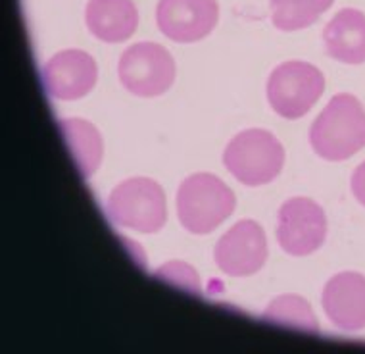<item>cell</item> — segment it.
I'll return each mask as SVG.
<instances>
[{
	"mask_svg": "<svg viewBox=\"0 0 365 354\" xmlns=\"http://www.w3.org/2000/svg\"><path fill=\"white\" fill-rule=\"evenodd\" d=\"M317 156L331 162L352 158L365 146V108L352 95L333 96L309 129Z\"/></svg>",
	"mask_w": 365,
	"mask_h": 354,
	"instance_id": "obj_1",
	"label": "cell"
},
{
	"mask_svg": "<svg viewBox=\"0 0 365 354\" xmlns=\"http://www.w3.org/2000/svg\"><path fill=\"white\" fill-rule=\"evenodd\" d=\"M235 206L233 191L212 173L187 177L177 191V216L189 233H212L233 214Z\"/></svg>",
	"mask_w": 365,
	"mask_h": 354,
	"instance_id": "obj_2",
	"label": "cell"
},
{
	"mask_svg": "<svg viewBox=\"0 0 365 354\" xmlns=\"http://www.w3.org/2000/svg\"><path fill=\"white\" fill-rule=\"evenodd\" d=\"M223 164L242 185L258 187L269 183L281 173L284 148L273 133L246 129L227 145Z\"/></svg>",
	"mask_w": 365,
	"mask_h": 354,
	"instance_id": "obj_3",
	"label": "cell"
},
{
	"mask_svg": "<svg viewBox=\"0 0 365 354\" xmlns=\"http://www.w3.org/2000/svg\"><path fill=\"white\" fill-rule=\"evenodd\" d=\"M108 216L115 226L139 233H156L168 220V204L162 187L148 177H133L110 193Z\"/></svg>",
	"mask_w": 365,
	"mask_h": 354,
	"instance_id": "obj_4",
	"label": "cell"
},
{
	"mask_svg": "<svg viewBox=\"0 0 365 354\" xmlns=\"http://www.w3.org/2000/svg\"><path fill=\"white\" fill-rule=\"evenodd\" d=\"M325 88V77L315 66L290 60L271 71L267 81V101L271 108L287 120L308 114Z\"/></svg>",
	"mask_w": 365,
	"mask_h": 354,
	"instance_id": "obj_5",
	"label": "cell"
},
{
	"mask_svg": "<svg viewBox=\"0 0 365 354\" xmlns=\"http://www.w3.org/2000/svg\"><path fill=\"white\" fill-rule=\"evenodd\" d=\"M121 85L137 96H158L175 79V62L158 43L131 44L118 64Z\"/></svg>",
	"mask_w": 365,
	"mask_h": 354,
	"instance_id": "obj_6",
	"label": "cell"
},
{
	"mask_svg": "<svg viewBox=\"0 0 365 354\" xmlns=\"http://www.w3.org/2000/svg\"><path fill=\"white\" fill-rule=\"evenodd\" d=\"M327 237V218L317 203L296 196L279 210L277 241L290 256H308L322 248Z\"/></svg>",
	"mask_w": 365,
	"mask_h": 354,
	"instance_id": "obj_7",
	"label": "cell"
},
{
	"mask_svg": "<svg viewBox=\"0 0 365 354\" xmlns=\"http://www.w3.org/2000/svg\"><path fill=\"white\" fill-rule=\"evenodd\" d=\"M215 264L231 278H246L259 272L267 260V239L254 220H242L229 229L215 245Z\"/></svg>",
	"mask_w": 365,
	"mask_h": 354,
	"instance_id": "obj_8",
	"label": "cell"
},
{
	"mask_svg": "<svg viewBox=\"0 0 365 354\" xmlns=\"http://www.w3.org/2000/svg\"><path fill=\"white\" fill-rule=\"evenodd\" d=\"M217 16L215 0H160L156 8L160 31L175 43H195L210 35Z\"/></svg>",
	"mask_w": 365,
	"mask_h": 354,
	"instance_id": "obj_9",
	"label": "cell"
},
{
	"mask_svg": "<svg viewBox=\"0 0 365 354\" xmlns=\"http://www.w3.org/2000/svg\"><path fill=\"white\" fill-rule=\"evenodd\" d=\"M98 68L91 54L83 51H62L43 68V83L58 101H77L95 87Z\"/></svg>",
	"mask_w": 365,
	"mask_h": 354,
	"instance_id": "obj_10",
	"label": "cell"
},
{
	"mask_svg": "<svg viewBox=\"0 0 365 354\" xmlns=\"http://www.w3.org/2000/svg\"><path fill=\"white\" fill-rule=\"evenodd\" d=\"M323 310L329 322L344 331L365 328V278L344 272L329 279L323 289Z\"/></svg>",
	"mask_w": 365,
	"mask_h": 354,
	"instance_id": "obj_11",
	"label": "cell"
},
{
	"mask_svg": "<svg viewBox=\"0 0 365 354\" xmlns=\"http://www.w3.org/2000/svg\"><path fill=\"white\" fill-rule=\"evenodd\" d=\"M85 21L96 39L104 43H121L139 26V12L133 0H88Z\"/></svg>",
	"mask_w": 365,
	"mask_h": 354,
	"instance_id": "obj_12",
	"label": "cell"
},
{
	"mask_svg": "<svg viewBox=\"0 0 365 354\" xmlns=\"http://www.w3.org/2000/svg\"><path fill=\"white\" fill-rule=\"evenodd\" d=\"M325 51L344 64L365 62V14L344 8L334 16L323 31Z\"/></svg>",
	"mask_w": 365,
	"mask_h": 354,
	"instance_id": "obj_13",
	"label": "cell"
},
{
	"mask_svg": "<svg viewBox=\"0 0 365 354\" xmlns=\"http://www.w3.org/2000/svg\"><path fill=\"white\" fill-rule=\"evenodd\" d=\"M66 145L70 148L71 158L77 164L83 177H91L98 170L102 160V139L93 123L73 118L60 121Z\"/></svg>",
	"mask_w": 365,
	"mask_h": 354,
	"instance_id": "obj_14",
	"label": "cell"
},
{
	"mask_svg": "<svg viewBox=\"0 0 365 354\" xmlns=\"http://www.w3.org/2000/svg\"><path fill=\"white\" fill-rule=\"evenodd\" d=\"M271 21L281 31H298L317 21L333 0H269Z\"/></svg>",
	"mask_w": 365,
	"mask_h": 354,
	"instance_id": "obj_15",
	"label": "cell"
},
{
	"mask_svg": "<svg viewBox=\"0 0 365 354\" xmlns=\"http://www.w3.org/2000/svg\"><path fill=\"white\" fill-rule=\"evenodd\" d=\"M265 322L275 323L281 328H290L304 333H319V325L309 304L300 297H279L267 306L264 314Z\"/></svg>",
	"mask_w": 365,
	"mask_h": 354,
	"instance_id": "obj_16",
	"label": "cell"
},
{
	"mask_svg": "<svg viewBox=\"0 0 365 354\" xmlns=\"http://www.w3.org/2000/svg\"><path fill=\"white\" fill-rule=\"evenodd\" d=\"M352 193L358 198L359 204L365 206V162L358 166V170L352 176Z\"/></svg>",
	"mask_w": 365,
	"mask_h": 354,
	"instance_id": "obj_17",
	"label": "cell"
}]
</instances>
